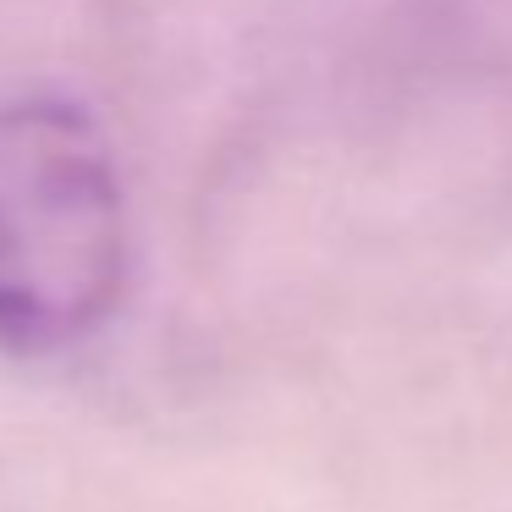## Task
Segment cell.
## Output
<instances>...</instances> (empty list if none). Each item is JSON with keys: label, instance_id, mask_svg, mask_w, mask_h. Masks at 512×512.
<instances>
[{"label": "cell", "instance_id": "cell-2", "mask_svg": "<svg viewBox=\"0 0 512 512\" xmlns=\"http://www.w3.org/2000/svg\"><path fill=\"white\" fill-rule=\"evenodd\" d=\"M0 512H23L17 507V485H12V468L0 463Z\"/></svg>", "mask_w": 512, "mask_h": 512}, {"label": "cell", "instance_id": "cell-1", "mask_svg": "<svg viewBox=\"0 0 512 512\" xmlns=\"http://www.w3.org/2000/svg\"><path fill=\"white\" fill-rule=\"evenodd\" d=\"M138 270L116 138L72 94L0 100V358L56 364L116 325Z\"/></svg>", "mask_w": 512, "mask_h": 512}]
</instances>
